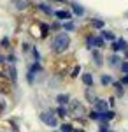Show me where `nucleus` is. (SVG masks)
Wrapping results in <instances>:
<instances>
[{
	"label": "nucleus",
	"instance_id": "bb28decb",
	"mask_svg": "<svg viewBox=\"0 0 128 132\" xmlns=\"http://www.w3.org/2000/svg\"><path fill=\"white\" fill-rule=\"evenodd\" d=\"M63 28H65V30H72V28H74V25H72L70 21H67V23L63 25Z\"/></svg>",
	"mask_w": 128,
	"mask_h": 132
},
{
	"label": "nucleus",
	"instance_id": "a211bd4d",
	"mask_svg": "<svg viewBox=\"0 0 128 132\" xmlns=\"http://www.w3.org/2000/svg\"><path fill=\"white\" fill-rule=\"evenodd\" d=\"M61 132H74V127L70 123H63L61 125Z\"/></svg>",
	"mask_w": 128,
	"mask_h": 132
},
{
	"label": "nucleus",
	"instance_id": "6ab92c4d",
	"mask_svg": "<svg viewBox=\"0 0 128 132\" xmlns=\"http://www.w3.org/2000/svg\"><path fill=\"white\" fill-rule=\"evenodd\" d=\"M91 25H93L95 28H104V21H102V20H93V21H91Z\"/></svg>",
	"mask_w": 128,
	"mask_h": 132
},
{
	"label": "nucleus",
	"instance_id": "2f4dec72",
	"mask_svg": "<svg viewBox=\"0 0 128 132\" xmlns=\"http://www.w3.org/2000/svg\"><path fill=\"white\" fill-rule=\"evenodd\" d=\"M2 63H4V56L0 55V65H2Z\"/></svg>",
	"mask_w": 128,
	"mask_h": 132
},
{
	"label": "nucleus",
	"instance_id": "b1692460",
	"mask_svg": "<svg viewBox=\"0 0 128 132\" xmlns=\"http://www.w3.org/2000/svg\"><path fill=\"white\" fill-rule=\"evenodd\" d=\"M102 83H104V85H109V83H112V78H109V76H102Z\"/></svg>",
	"mask_w": 128,
	"mask_h": 132
},
{
	"label": "nucleus",
	"instance_id": "1a4fd4ad",
	"mask_svg": "<svg viewBox=\"0 0 128 132\" xmlns=\"http://www.w3.org/2000/svg\"><path fill=\"white\" fill-rule=\"evenodd\" d=\"M89 118H91V120H97V122H100V120H104V113H102V111H97V109H95V111L89 114Z\"/></svg>",
	"mask_w": 128,
	"mask_h": 132
},
{
	"label": "nucleus",
	"instance_id": "c756f323",
	"mask_svg": "<svg viewBox=\"0 0 128 132\" xmlns=\"http://www.w3.org/2000/svg\"><path fill=\"white\" fill-rule=\"evenodd\" d=\"M100 132H109V129H107V125H105V123L100 127Z\"/></svg>",
	"mask_w": 128,
	"mask_h": 132
},
{
	"label": "nucleus",
	"instance_id": "9b49d317",
	"mask_svg": "<svg viewBox=\"0 0 128 132\" xmlns=\"http://www.w3.org/2000/svg\"><path fill=\"white\" fill-rule=\"evenodd\" d=\"M70 7H72V11H74L77 16H83V14H84V9H83L81 5H77V4H70Z\"/></svg>",
	"mask_w": 128,
	"mask_h": 132
},
{
	"label": "nucleus",
	"instance_id": "4468645a",
	"mask_svg": "<svg viewBox=\"0 0 128 132\" xmlns=\"http://www.w3.org/2000/svg\"><path fill=\"white\" fill-rule=\"evenodd\" d=\"M39 9H40V11H44L46 14H54V11L51 9L49 5H46V4H39Z\"/></svg>",
	"mask_w": 128,
	"mask_h": 132
},
{
	"label": "nucleus",
	"instance_id": "dca6fc26",
	"mask_svg": "<svg viewBox=\"0 0 128 132\" xmlns=\"http://www.w3.org/2000/svg\"><path fill=\"white\" fill-rule=\"evenodd\" d=\"M93 58H95V63L97 65H102V55L98 51H93Z\"/></svg>",
	"mask_w": 128,
	"mask_h": 132
},
{
	"label": "nucleus",
	"instance_id": "9d476101",
	"mask_svg": "<svg viewBox=\"0 0 128 132\" xmlns=\"http://www.w3.org/2000/svg\"><path fill=\"white\" fill-rule=\"evenodd\" d=\"M83 83L86 86H93V76L91 74H83Z\"/></svg>",
	"mask_w": 128,
	"mask_h": 132
},
{
	"label": "nucleus",
	"instance_id": "39448f33",
	"mask_svg": "<svg viewBox=\"0 0 128 132\" xmlns=\"http://www.w3.org/2000/svg\"><path fill=\"white\" fill-rule=\"evenodd\" d=\"M54 16L60 18V20H70L72 18V12L70 11H65V9H60V11H54Z\"/></svg>",
	"mask_w": 128,
	"mask_h": 132
},
{
	"label": "nucleus",
	"instance_id": "f8f14e48",
	"mask_svg": "<svg viewBox=\"0 0 128 132\" xmlns=\"http://www.w3.org/2000/svg\"><path fill=\"white\" fill-rule=\"evenodd\" d=\"M102 37L104 39H107V41H114L116 37H114V34L112 32H109V30H102Z\"/></svg>",
	"mask_w": 128,
	"mask_h": 132
},
{
	"label": "nucleus",
	"instance_id": "20e7f679",
	"mask_svg": "<svg viewBox=\"0 0 128 132\" xmlns=\"http://www.w3.org/2000/svg\"><path fill=\"white\" fill-rule=\"evenodd\" d=\"M39 71H40V65H39V62H35L28 71V83H33V78H35V74Z\"/></svg>",
	"mask_w": 128,
	"mask_h": 132
},
{
	"label": "nucleus",
	"instance_id": "ddd939ff",
	"mask_svg": "<svg viewBox=\"0 0 128 132\" xmlns=\"http://www.w3.org/2000/svg\"><path fill=\"white\" fill-rule=\"evenodd\" d=\"M119 60H121V58H119L118 55H112V56H109V63H111L112 67H116V65H119Z\"/></svg>",
	"mask_w": 128,
	"mask_h": 132
},
{
	"label": "nucleus",
	"instance_id": "f257e3e1",
	"mask_svg": "<svg viewBox=\"0 0 128 132\" xmlns=\"http://www.w3.org/2000/svg\"><path fill=\"white\" fill-rule=\"evenodd\" d=\"M70 46V37L67 34H58L54 39H53V51H56V53H61V51L69 50Z\"/></svg>",
	"mask_w": 128,
	"mask_h": 132
},
{
	"label": "nucleus",
	"instance_id": "4be33fe9",
	"mask_svg": "<svg viewBox=\"0 0 128 132\" xmlns=\"http://www.w3.org/2000/svg\"><path fill=\"white\" fill-rule=\"evenodd\" d=\"M86 42H88V48H95V37L89 35L88 39H86Z\"/></svg>",
	"mask_w": 128,
	"mask_h": 132
},
{
	"label": "nucleus",
	"instance_id": "423d86ee",
	"mask_svg": "<svg viewBox=\"0 0 128 132\" xmlns=\"http://www.w3.org/2000/svg\"><path fill=\"white\" fill-rule=\"evenodd\" d=\"M112 50H114V51L126 50V42H125V39H116V41H114V44H112Z\"/></svg>",
	"mask_w": 128,
	"mask_h": 132
},
{
	"label": "nucleus",
	"instance_id": "aec40b11",
	"mask_svg": "<svg viewBox=\"0 0 128 132\" xmlns=\"http://www.w3.org/2000/svg\"><path fill=\"white\" fill-rule=\"evenodd\" d=\"M112 118H114V113L112 111H104V120H105V122L112 120Z\"/></svg>",
	"mask_w": 128,
	"mask_h": 132
},
{
	"label": "nucleus",
	"instance_id": "5701e85b",
	"mask_svg": "<svg viewBox=\"0 0 128 132\" xmlns=\"http://www.w3.org/2000/svg\"><path fill=\"white\" fill-rule=\"evenodd\" d=\"M79 72H81V67H79V65H76V67H74V71H72V74H70V76H72V78H77V76H79Z\"/></svg>",
	"mask_w": 128,
	"mask_h": 132
},
{
	"label": "nucleus",
	"instance_id": "cd10ccee",
	"mask_svg": "<svg viewBox=\"0 0 128 132\" xmlns=\"http://www.w3.org/2000/svg\"><path fill=\"white\" fill-rule=\"evenodd\" d=\"M121 83H123V85H128V74H125V76H123V79H121Z\"/></svg>",
	"mask_w": 128,
	"mask_h": 132
},
{
	"label": "nucleus",
	"instance_id": "6e6552de",
	"mask_svg": "<svg viewBox=\"0 0 128 132\" xmlns=\"http://www.w3.org/2000/svg\"><path fill=\"white\" fill-rule=\"evenodd\" d=\"M56 102H58L60 106H65V104H69V102H70V97L67 95V93H60L58 97H56Z\"/></svg>",
	"mask_w": 128,
	"mask_h": 132
},
{
	"label": "nucleus",
	"instance_id": "7ed1b4c3",
	"mask_svg": "<svg viewBox=\"0 0 128 132\" xmlns=\"http://www.w3.org/2000/svg\"><path fill=\"white\" fill-rule=\"evenodd\" d=\"M40 120L46 123V125H49V127H56V125H58L56 116H53L51 113H40Z\"/></svg>",
	"mask_w": 128,
	"mask_h": 132
},
{
	"label": "nucleus",
	"instance_id": "0eeeda50",
	"mask_svg": "<svg viewBox=\"0 0 128 132\" xmlns=\"http://www.w3.org/2000/svg\"><path fill=\"white\" fill-rule=\"evenodd\" d=\"M93 104H95V109H97V111H102V113L107 111V101H100V99H97Z\"/></svg>",
	"mask_w": 128,
	"mask_h": 132
},
{
	"label": "nucleus",
	"instance_id": "f03ea898",
	"mask_svg": "<svg viewBox=\"0 0 128 132\" xmlns=\"http://www.w3.org/2000/svg\"><path fill=\"white\" fill-rule=\"evenodd\" d=\"M70 113L76 116V118H81L84 113H86V109H84V106H83V102L79 101H74L72 102V106H70Z\"/></svg>",
	"mask_w": 128,
	"mask_h": 132
},
{
	"label": "nucleus",
	"instance_id": "412c9836",
	"mask_svg": "<svg viewBox=\"0 0 128 132\" xmlns=\"http://www.w3.org/2000/svg\"><path fill=\"white\" fill-rule=\"evenodd\" d=\"M95 46L104 48V37H95Z\"/></svg>",
	"mask_w": 128,
	"mask_h": 132
},
{
	"label": "nucleus",
	"instance_id": "f3484780",
	"mask_svg": "<svg viewBox=\"0 0 128 132\" xmlns=\"http://www.w3.org/2000/svg\"><path fill=\"white\" fill-rule=\"evenodd\" d=\"M56 114H60V116H67V114H69V111L65 109V106H60L58 109H56Z\"/></svg>",
	"mask_w": 128,
	"mask_h": 132
},
{
	"label": "nucleus",
	"instance_id": "7c9ffc66",
	"mask_svg": "<svg viewBox=\"0 0 128 132\" xmlns=\"http://www.w3.org/2000/svg\"><path fill=\"white\" fill-rule=\"evenodd\" d=\"M14 60H16V58H14V55H11V56H7V62H11V63H14Z\"/></svg>",
	"mask_w": 128,
	"mask_h": 132
},
{
	"label": "nucleus",
	"instance_id": "393cba45",
	"mask_svg": "<svg viewBox=\"0 0 128 132\" xmlns=\"http://www.w3.org/2000/svg\"><path fill=\"white\" fill-rule=\"evenodd\" d=\"M121 71L125 72V74H128V62H123L121 63Z\"/></svg>",
	"mask_w": 128,
	"mask_h": 132
},
{
	"label": "nucleus",
	"instance_id": "473e14b6",
	"mask_svg": "<svg viewBox=\"0 0 128 132\" xmlns=\"http://www.w3.org/2000/svg\"><path fill=\"white\" fill-rule=\"evenodd\" d=\"M74 132H84V130H83V129H76Z\"/></svg>",
	"mask_w": 128,
	"mask_h": 132
},
{
	"label": "nucleus",
	"instance_id": "2eb2a0df",
	"mask_svg": "<svg viewBox=\"0 0 128 132\" xmlns=\"http://www.w3.org/2000/svg\"><path fill=\"white\" fill-rule=\"evenodd\" d=\"M86 97H88L89 102H95L97 99H95V95H93V88L91 86H88V90H86Z\"/></svg>",
	"mask_w": 128,
	"mask_h": 132
},
{
	"label": "nucleus",
	"instance_id": "c85d7f7f",
	"mask_svg": "<svg viewBox=\"0 0 128 132\" xmlns=\"http://www.w3.org/2000/svg\"><path fill=\"white\" fill-rule=\"evenodd\" d=\"M33 56H35V62H39V51L33 48Z\"/></svg>",
	"mask_w": 128,
	"mask_h": 132
},
{
	"label": "nucleus",
	"instance_id": "a878e982",
	"mask_svg": "<svg viewBox=\"0 0 128 132\" xmlns=\"http://www.w3.org/2000/svg\"><path fill=\"white\" fill-rule=\"evenodd\" d=\"M40 30H42V34H48V30H49V27H48L46 23H40Z\"/></svg>",
	"mask_w": 128,
	"mask_h": 132
}]
</instances>
